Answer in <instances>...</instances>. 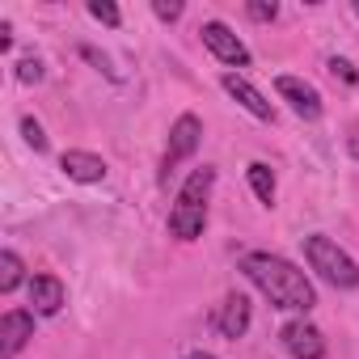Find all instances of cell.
<instances>
[{
  "instance_id": "obj_1",
  "label": "cell",
  "mask_w": 359,
  "mask_h": 359,
  "mask_svg": "<svg viewBox=\"0 0 359 359\" xmlns=\"http://www.w3.org/2000/svg\"><path fill=\"white\" fill-rule=\"evenodd\" d=\"M241 275H245V279H250V283L275 304V309L309 313V309L317 304V292H313L309 275H304L296 262L279 258V254H262V250L245 254V258H241Z\"/></svg>"
},
{
  "instance_id": "obj_2",
  "label": "cell",
  "mask_w": 359,
  "mask_h": 359,
  "mask_svg": "<svg viewBox=\"0 0 359 359\" xmlns=\"http://www.w3.org/2000/svg\"><path fill=\"white\" fill-rule=\"evenodd\" d=\"M304 262H309L330 287H359V262H355L346 250H338V241H330V237H321V233L304 237Z\"/></svg>"
},
{
  "instance_id": "obj_3",
  "label": "cell",
  "mask_w": 359,
  "mask_h": 359,
  "mask_svg": "<svg viewBox=\"0 0 359 359\" xmlns=\"http://www.w3.org/2000/svg\"><path fill=\"white\" fill-rule=\"evenodd\" d=\"M203 144V123L195 114H177V123L169 127V148L161 161V182H169V173L182 165L187 156H195V148Z\"/></svg>"
},
{
  "instance_id": "obj_4",
  "label": "cell",
  "mask_w": 359,
  "mask_h": 359,
  "mask_svg": "<svg viewBox=\"0 0 359 359\" xmlns=\"http://www.w3.org/2000/svg\"><path fill=\"white\" fill-rule=\"evenodd\" d=\"M203 47L220 60V64H229V68H250V47L224 26V22H203Z\"/></svg>"
},
{
  "instance_id": "obj_5",
  "label": "cell",
  "mask_w": 359,
  "mask_h": 359,
  "mask_svg": "<svg viewBox=\"0 0 359 359\" xmlns=\"http://www.w3.org/2000/svg\"><path fill=\"white\" fill-rule=\"evenodd\" d=\"M279 338H283V351H287L292 359H325V338H321V330H317L313 321H304V317L287 321Z\"/></svg>"
},
{
  "instance_id": "obj_6",
  "label": "cell",
  "mask_w": 359,
  "mask_h": 359,
  "mask_svg": "<svg viewBox=\"0 0 359 359\" xmlns=\"http://www.w3.org/2000/svg\"><path fill=\"white\" fill-rule=\"evenodd\" d=\"M275 89H279V97H283L300 118H309V123H313V118H321V110H325V106H321V93H317L304 76H279V81H275Z\"/></svg>"
},
{
  "instance_id": "obj_7",
  "label": "cell",
  "mask_w": 359,
  "mask_h": 359,
  "mask_svg": "<svg viewBox=\"0 0 359 359\" xmlns=\"http://www.w3.org/2000/svg\"><path fill=\"white\" fill-rule=\"evenodd\" d=\"M220 85H224V93H229L241 110H250L254 118H262V123H271V118H275L271 102H266V97H262V93H258L245 76H241V72H224V76H220Z\"/></svg>"
},
{
  "instance_id": "obj_8",
  "label": "cell",
  "mask_w": 359,
  "mask_h": 359,
  "mask_svg": "<svg viewBox=\"0 0 359 359\" xmlns=\"http://www.w3.org/2000/svg\"><path fill=\"white\" fill-rule=\"evenodd\" d=\"M30 338H34V317H30V313L13 309V313L0 317V359H18V351H22Z\"/></svg>"
},
{
  "instance_id": "obj_9",
  "label": "cell",
  "mask_w": 359,
  "mask_h": 359,
  "mask_svg": "<svg viewBox=\"0 0 359 359\" xmlns=\"http://www.w3.org/2000/svg\"><path fill=\"white\" fill-rule=\"evenodd\" d=\"M212 325H216L224 338H241V334L250 330V300H245L241 292H229V296L220 300V309H216Z\"/></svg>"
},
{
  "instance_id": "obj_10",
  "label": "cell",
  "mask_w": 359,
  "mask_h": 359,
  "mask_svg": "<svg viewBox=\"0 0 359 359\" xmlns=\"http://www.w3.org/2000/svg\"><path fill=\"white\" fill-rule=\"evenodd\" d=\"M60 169L72 177V182H81V187H93V182H102V177H106V161L97 152H81V148H68L60 156Z\"/></svg>"
},
{
  "instance_id": "obj_11",
  "label": "cell",
  "mask_w": 359,
  "mask_h": 359,
  "mask_svg": "<svg viewBox=\"0 0 359 359\" xmlns=\"http://www.w3.org/2000/svg\"><path fill=\"white\" fill-rule=\"evenodd\" d=\"M203 224H208V208L173 203V212H169V233H173L177 241H195V237H203Z\"/></svg>"
},
{
  "instance_id": "obj_12",
  "label": "cell",
  "mask_w": 359,
  "mask_h": 359,
  "mask_svg": "<svg viewBox=\"0 0 359 359\" xmlns=\"http://www.w3.org/2000/svg\"><path fill=\"white\" fill-rule=\"evenodd\" d=\"M30 304H34V313L55 317L64 309V283L55 275H34L30 279Z\"/></svg>"
},
{
  "instance_id": "obj_13",
  "label": "cell",
  "mask_w": 359,
  "mask_h": 359,
  "mask_svg": "<svg viewBox=\"0 0 359 359\" xmlns=\"http://www.w3.org/2000/svg\"><path fill=\"white\" fill-rule=\"evenodd\" d=\"M212 182H216V169H212V165L195 169V173L187 177V182H182V191H177V203H195V208H208Z\"/></svg>"
},
{
  "instance_id": "obj_14",
  "label": "cell",
  "mask_w": 359,
  "mask_h": 359,
  "mask_svg": "<svg viewBox=\"0 0 359 359\" xmlns=\"http://www.w3.org/2000/svg\"><path fill=\"white\" fill-rule=\"evenodd\" d=\"M250 187H254V195L262 203H275V173H271V165H262V161L250 165Z\"/></svg>"
},
{
  "instance_id": "obj_15",
  "label": "cell",
  "mask_w": 359,
  "mask_h": 359,
  "mask_svg": "<svg viewBox=\"0 0 359 359\" xmlns=\"http://www.w3.org/2000/svg\"><path fill=\"white\" fill-rule=\"evenodd\" d=\"M22 275H26L22 258H18L13 250H0V292H13V287L22 283Z\"/></svg>"
},
{
  "instance_id": "obj_16",
  "label": "cell",
  "mask_w": 359,
  "mask_h": 359,
  "mask_svg": "<svg viewBox=\"0 0 359 359\" xmlns=\"http://www.w3.org/2000/svg\"><path fill=\"white\" fill-rule=\"evenodd\" d=\"M89 18L102 22V26H123V13H118V5H110V0H93V5H89Z\"/></svg>"
},
{
  "instance_id": "obj_17",
  "label": "cell",
  "mask_w": 359,
  "mask_h": 359,
  "mask_svg": "<svg viewBox=\"0 0 359 359\" xmlns=\"http://www.w3.org/2000/svg\"><path fill=\"white\" fill-rule=\"evenodd\" d=\"M22 135H26V144H30L34 152H43V148H47V135H43V123H39V118H30V114L22 118Z\"/></svg>"
},
{
  "instance_id": "obj_18",
  "label": "cell",
  "mask_w": 359,
  "mask_h": 359,
  "mask_svg": "<svg viewBox=\"0 0 359 359\" xmlns=\"http://www.w3.org/2000/svg\"><path fill=\"white\" fill-rule=\"evenodd\" d=\"M245 13H250L254 22H275V18H279V5H275V0H250Z\"/></svg>"
},
{
  "instance_id": "obj_19",
  "label": "cell",
  "mask_w": 359,
  "mask_h": 359,
  "mask_svg": "<svg viewBox=\"0 0 359 359\" xmlns=\"http://www.w3.org/2000/svg\"><path fill=\"white\" fill-rule=\"evenodd\" d=\"M18 81H22V85H39V81H43V60H34V55L22 60V64H18Z\"/></svg>"
},
{
  "instance_id": "obj_20",
  "label": "cell",
  "mask_w": 359,
  "mask_h": 359,
  "mask_svg": "<svg viewBox=\"0 0 359 359\" xmlns=\"http://www.w3.org/2000/svg\"><path fill=\"white\" fill-rule=\"evenodd\" d=\"M330 72H334V76H342V81H351V85H355V81H359V72H355V68H351V64H346V60H338V55H334V60H330Z\"/></svg>"
},
{
  "instance_id": "obj_21",
  "label": "cell",
  "mask_w": 359,
  "mask_h": 359,
  "mask_svg": "<svg viewBox=\"0 0 359 359\" xmlns=\"http://www.w3.org/2000/svg\"><path fill=\"white\" fill-rule=\"evenodd\" d=\"M152 13H156L161 22H177V18H182V5H165V0H156Z\"/></svg>"
},
{
  "instance_id": "obj_22",
  "label": "cell",
  "mask_w": 359,
  "mask_h": 359,
  "mask_svg": "<svg viewBox=\"0 0 359 359\" xmlns=\"http://www.w3.org/2000/svg\"><path fill=\"white\" fill-rule=\"evenodd\" d=\"M81 55H85V60H89V64H97V68H102V72H110V76H114V68H110V60H106V55H97V51H93V47H81Z\"/></svg>"
},
{
  "instance_id": "obj_23",
  "label": "cell",
  "mask_w": 359,
  "mask_h": 359,
  "mask_svg": "<svg viewBox=\"0 0 359 359\" xmlns=\"http://www.w3.org/2000/svg\"><path fill=\"white\" fill-rule=\"evenodd\" d=\"M13 47V30H9V22H0V51H9Z\"/></svg>"
},
{
  "instance_id": "obj_24",
  "label": "cell",
  "mask_w": 359,
  "mask_h": 359,
  "mask_svg": "<svg viewBox=\"0 0 359 359\" xmlns=\"http://www.w3.org/2000/svg\"><path fill=\"white\" fill-rule=\"evenodd\" d=\"M346 148H351V156L359 161V127H351V135H346Z\"/></svg>"
},
{
  "instance_id": "obj_25",
  "label": "cell",
  "mask_w": 359,
  "mask_h": 359,
  "mask_svg": "<svg viewBox=\"0 0 359 359\" xmlns=\"http://www.w3.org/2000/svg\"><path fill=\"white\" fill-rule=\"evenodd\" d=\"M182 359H220V355H212V351H191V355H182Z\"/></svg>"
},
{
  "instance_id": "obj_26",
  "label": "cell",
  "mask_w": 359,
  "mask_h": 359,
  "mask_svg": "<svg viewBox=\"0 0 359 359\" xmlns=\"http://www.w3.org/2000/svg\"><path fill=\"white\" fill-rule=\"evenodd\" d=\"M355 13H359V5H355Z\"/></svg>"
}]
</instances>
